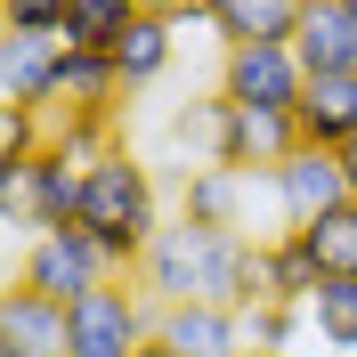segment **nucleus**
Returning <instances> with one entry per match:
<instances>
[{
	"mask_svg": "<svg viewBox=\"0 0 357 357\" xmlns=\"http://www.w3.org/2000/svg\"><path fill=\"white\" fill-rule=\"evenodd\" d=\"M349 17H357V0H349Z\"/></svg>",
	"mask_w": 357,
	"mask_h": 357,
	"instance_id": "obj_28",
	"label": "nucleus"
},
{
	"mask_svg": "<svg viewBox=\"0 0 357 357\" xmlns=\"http://www.w3.org/2000/svg\"><path fill=\"white\" fill-rule=\"evenodd\" d=\"M57 66H66V33H0V98L8 106H41L49 114Z\"/></svg>",
	"mask_w": 357,
	"mask_h": 357,
	"instance_id": "obj_9",
	"label": "nucleus"
},
{
	"mask_svg": "<svg viewBox=\"0 0 357 357\" xmlns=\"http://www.w3.org/2000/svg\"><path fill=\"white\" fill-rule=\"evenodd\" d=\"M309 17V0H203V24L220 33V49H252V41H292Z\"/></svg>",
	"mask_w": 357,
	"mask_h": 357,
	"instance_id": "obj_11",
	"label": "nucleus"
},
{
	"mask_svg": "<svg viewBox=\"0 0 357 357\" xmlns=\"http://www.w3.org/2000/svg\"><path fill=\"white\" fill-rule=\"evenodd\" d=\"M292 146H301V122H292V114L227 106L220 89L203 98V162H227V171H244V178H268Z\"/></svg>",
	"mask_w": 357,
	"mask_h": 357,
	"instance_id": "obj_4",
	"label": "nucleus"
},
{
	"mask_svg": "<svg viewBox=\"0 0 357 357\" xmlns=\"http://www.w3.org/2000/svg\"><path fill=\"white\" fill-rule=\"evenodd\" d=\"M138 357H178V349H171V341H146V349H138Z\"/></svg>",
	"mask_w": 357,
	"mask_h": 357,
	"instance_id": "obj_26",
	"label": "nucleus"
},
{
	"mask_svg": "<svg viewBox=\"0 0 357 357\" xmlns=\"http://www.w3.org/2000/svg\"><path fill=\"white\" fill-rule=\"evenodd\" d=\"M244 195H252L244 171H227V162H195L187 187H178V211L203 220V227H244Z\"/></svg>",
	"mask_w": 357,
	"mask_h": 357,
	"instance_id": "obj_16",
	"label": "nucleus"
},
{
	"mask_svg": "<svg viewBox=\"0 0 357 357\" xmlns=\"http://www.w3.org/2000/svg\"><path fill=\"white\" fill-rule=\"evenodd\" d=\"M292 57L309 66V82L357 73V17H349V0H309V17L292 33Z\"/></svg>",
	"mask_w": 357,
	"mask_h": 357,
	"instance_id": "obj_10",
	"label": "nucleus"
},
{
	"mask_svg": "<svg viewBox=\"0 0 357 357\" xmlns=\"http://www.w3.org/2000/svg\"><path fill=\"white\" fill-rule=\"evenodd\" d=\"M122 146V130H114V114H57V155L66 162H98V155H114Z\"/></svg>",
	"mask_w": 357,
	"mask_h": 357,
	"instance_id": "obj_22",
	"label": "nucleus"
},
{
	"mask_svg": "<svg viewBox=\"0 0 357 357\" xmlns=\"http://www.w3.org/2000/svg\"><path fill=\"white\" fill-rule=\"evenodd\" d=\"M301 146H349L357 138V73H325V82H309V98H301Z\"/></svg>",
	"mask_w": 357,
	"mask_h": 357,
	"instance_id": "obj_14",
	"label": "nucleus"
},
{
	"mask_svg": "<svg viewBox=\"0 0 357 357\" xmlns=\"http://www.w3.org/2000/svg\"><path fill=\"white\" fill-rule=\"evenodd\" d=\"M98 244H106V260L122 268V276H138V260H146V244L162 236V195H155V171L130 155V146H114V155H98L82 171V220Z\"/></svg>",
	"mask_w": 357,
	"mask_h": 357,
	"instance_id": "obj_2",
	"label": "nucleus"
},
{
	"mask_svg": "<svg viewBox=\"0 0 357 357\" xmlns=\"http://www.w3.org/2000/svg\"><path fill=\"white\" fill-rule=\"evenodd\" d=\"M0 357H73L66 301H49L33 284H8L0 292Z\"/></svg>",
	"mask_w": 357,
	"mask_h": 357,
	"instance_id": "obj_8",
	"label": "nucleus"
},
{
	"mask_svg": "<svg viewBox=\"0 0 357 357\" xmlns=\"http://www.w3.org/2000/svg\"><path fill=\"white\" fill-rule=\"evenodd\" d=\"M138 17H146V0H73L66 49H98V57H114V41H122Z\"/></svg>",
	"mask_w": 357,
	"mask_h": 357,
	"instance_id": "obj_20",
	"label": "nucleus"
},
{
	"mask_svg": "<svg viewBox=\"0 0 357 357\" xmlns=\"http://www.w3.org/2000/svg\"><path fill=\"white\" fill-rule=\"evenodd\" d=\"M341 162H349V195H357V138H349V146H341Z\"/></svg>",
	"mask_w": 357,
	"mask_h": 357,
	"instance_id": "obj_25",
	"label": "nucleus"
},
{
	"mask_svg": "<svg viewBox=\"0 0 357 357\" xmlns=\"http://www.w3.org/2000/svg\"><path fill=\"white\" fill-rule=\"evenodd\" d=\"M268 195H276V220L284 227H309V220H325V211H341V203H357L349 195V162H341L333 146H292V155L268 171Z\"/></svg>",
	"mask_w": 357,
	"mask_h": 357,
	"instance_id": "obj_7",
	"label": "nucleus"
},
{
	"mask_svg": "<svg viewBox=\"0 0 357 357\" xmlns=\"http://www.w3.org/2000/svg\"><path fill=\"white\" fill-rule=\"evenodd\" d=\"M73 0H0V24L8 33H66Z\"/></svg>",
	"mask_w": 357,
	"mask_h": 357,
	"instance_id": "obj_24",
	"label": "nucleus"
},
{
	"mask_svg": "<svg viewBox=\"0 0 357 357\" xmlns=\"http://www.w3.org/2000/svg\"><path fill=\"white\" fill-rule=\"evenodd\" d=\"M138 284L155 309H178V301H211V309H252L268 301L260 292V236L244 227H203V220H162V236L138 260Z\"/></svg>",
	"mask_w": 357,
	"mask_h": 357,
	"instance_id": "obj_1",
	"label": "nucleus"
},
{
	"mask_svg": "<svg viewBox=\"0 0 357 357\" xmlns=\"http://www.w3.org/2000/svg\"><path fill=\"white\" fill-rule=\"evenodd\" d=\"M106 276H122V268L106 260V244H98L89 227H41V236H24V252H17V284L49 292V301H82V292H98Z\"/></svg>",
	"mask_w": 357,
	"mask_h": 357,
	"instance_id": "obj_5",
	"label": "nucleus"
},
{
	"mask_svg": "<svg viewBox=\"0 0 357 357\" xmlns=\"http://www.w3.org/2000/svg\"><path fill=\"white\" fill-rule=\"evenodd\" d=\"M301 333H309V309L301 301H252L244 309V341L252 349H292Z\"/></svg>",
	"mask_w": 357,
	"mask_h": 357,
	"instance_id": "obj_23",
	"label": "nucleus"
},
{
	"mask_svg": "<svg viewBox=\"0 0 357 357\" xmlns=\"http://www.w3.org/2000/svg\"><path fill=\"white\" fill-rule=\"evenodd\" d=\"M57 146V114H41V106H8L0 98V178H24L33 162Z\"/></svg>",
	"mask_w": 357,
	"mask_h": 357,
	"instance_id": "obj_18",
	"label": "nucleus"
},
{
	"mask_svg": "<svg viewBox=\"0 0 357 357\" xmlns=\"http://www.w3.org/2000/svg\"><path fill=\"white\" fill-rule=\"evenodd\" d=\"M114 98H122V73H114V57H98V49H66L49 114H114Z\"/></svg>",
	"mask_w": 357,
	"mask_h": 357,
	"instance_id": "obj_15",
	"label": "nucleus"
},
{
	"mask_svg": "<svg viewBox=\"0 0 357 357\" xmlns=\"http://www.w3.org/2000/svg\"><path fill=\"white\" fill-rule=\"evenodd\" d=\"M236 357H292V349H252V341H244V349H236Z\"/></svg>",
	"mask_w": 357,
	"mask_h": 357,
	"instance_id": "obj_27",
	"label": "nucleus"
},
{
	"mask_svg": "<svg viewBox=\"0 0 357 357\" xmlns=\"http://www.w3.org/2000/svg\"><path fill=\"white\" fill-rule=\"evenodd\" d=\"M292 236L317 252L325 276H357V203H341V211H325V220H309V227H292Z\"/></svg>",
	"mask_w": 357,
	"mask_h": 357,
	"instance_id": "obj_21",
	"label": "nucleus"
},
{
	"mask_svg": "<svg viewBox=\"0 0 357 357\" xmlns=\"http://www.w3.org/2000/svg\"><path fill=\"white\" fill-rule=\"evenodd\" d=\"M220 98L252 114H301L309 98V66L292 57V41H252V49H220Z\"/></svg>",
	"mask_w": 357,
	"mask_h": 357,
	"instance_id": "obj_6",
	"label": "nucleus"
},
{
	"mask_svg": "<svg viewBox=\"0 0 357 357\" xmlns=\"http://www.w3.org/2000/svg\"><path fill=\"white\" fill-rule=\"evenodd\" d=\"M171 57H178V17L162 0H146V17L114 41V73H122V89H155L171 73Z\"/></svg>",
	"mask_w": 357,
	"mask_h": 357,
	"instance_id": "obj_12",
	"label": "nucleus"
},
{
	"mask_svg": "<svg viewBox=\"0 0 357 357\" xmlns=\"http://www.w3.org/2000/svg\"><path fill=\"white\" fill-rule=\"evenodd\" d=\"M66 325H73V357H138L146 341H155L162 309L146 301L138 276H106L98 292L66 301Z\"/></svg>",
	"mask_w": 357,
	"mask_h": 357,
	"instance_id": "obj_3",
	"label": "nucleus"
},
{
	"mask_svg": "<svg viewBox=\"0 0 357 357\" xmlns=\"http://www.w3.org/2000/svg\"><path fill=\"white\" fill-rule=\"evenodd\" d=\"M155 341H171L178 357H236V349H244V309H211V301H178V309H162Z\"/></svg>",
	"mask_w": 357,
	"mask_h": 357,
	"instance_id": "obj_13",
	"label": "nucleus"
},
{
	"mask_svg": "<svg viewBox=\"0 0 357 357\" xmlns=\"http://www.w3.org/2000/svg\"><path fill=\"white\" fill-rule=\"evenodd\" d=\"M309 333L333 357H357V276H325L309 292Z\"/></svg>",
	"mask_w": 357,
	"mask_h": 357,
	"instance_id": "obj_19",
	"label": "nucleus"
},
{
	"mask_svg": "<svg viewBox=\"0 0 357 357\" xmlns=\"http://www.w3.org/2000/svg\"><path fill=\"white\" fill-rule=\"evenodd\" d=\"M317 284H325V268H317V252L301 244L292 227L260 236V292H268V301H301V309H309Z\"/></svg>",
	"mask_w": 357,
	"mask_h": 357,
	"instance_id": "obj_17",
	"label": "nucleus"
}]
</instances>
